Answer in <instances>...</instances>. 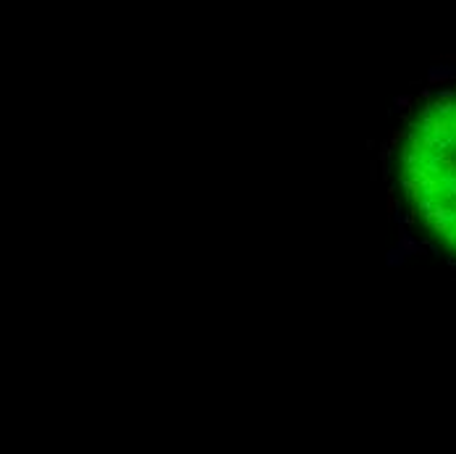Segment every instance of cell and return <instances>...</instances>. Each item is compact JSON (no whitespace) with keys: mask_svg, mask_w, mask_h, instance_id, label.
I'll return each instance as SVG.
<instances>
[{"mask_svg":"<svg viewBox=\"0 0 456 454\" xmlns=\"http://www.w3.org/2000/svg\"><path fill=\"white\" fill-rule=\"evenodd\" d=\"M404 260H406V250L401 247V244H396V247L388 252V258H385V263H388V265H401Z\"/></svg>","mask_w":456,"mask_h":454,"instance_id":"obj_1","label":"cell"},{"mask_svg":"<svg viewBox=\"0 0 456 454\" xmlns=\"http://www.w3.org/2000/svg\"><path fill=\"white\" fill-rule=\"evenodd\" d=\"M406 105H412V97H396V102H393V113H399V110H404Z\"/></svg>","mask_w":456,"mask_h":454,"instance_id":"obj_2","label":"cell"}]
</instances>
